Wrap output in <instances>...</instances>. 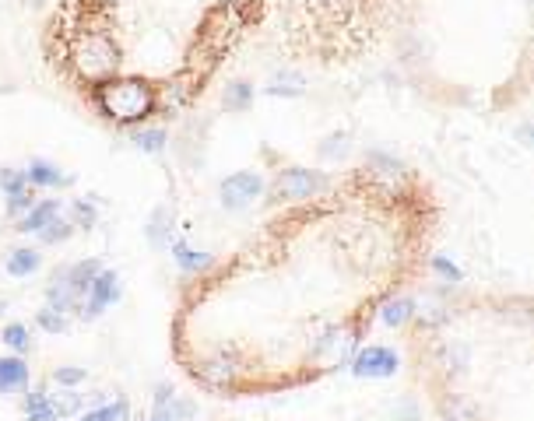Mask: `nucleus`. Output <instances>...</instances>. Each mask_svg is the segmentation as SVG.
Segmentation results:
<instances>
[{"mask_svg": "<svg viewBox=\"0 0 534 421\" xmlns=\"http://www.w3.org/2000/svg\"><path fill=\"white\" fill-rule=\"evenodd\" d=\"M92 99L106 120L123 123V127L148 120L155 113V106H159V95L145 78H109L102 85H95Z\"/></svg>", "mask_w": 534, "mask_h": 421, "instance_id": "obj_1", "label": "nucleus"}, {"mask_svg": "<svg viewBox=\"0 0 534 421\" xmlns=\"http://www.w3.org/2000/svg\"><path fill=\"white\" fill-rule=\"evenodd\" d=\"M71 67L78 71L81 81L102 85L120 71V46L106 32H85L71 43Z\"/></svg>", "mask_w": 534, "mask_h": 421, "instance_id": "obj_2", "label": "nucleus"}, {"mask_svg": "<svg viewBox=\"0 0 534 421\" xmlns=\"http://www.w3.org/2000/svg\"><path fill=\"white\" fill-rule=\"evenodd\" d=\"M352 372L359 379H390L397 369H401V358H397L394 348L387 344H366L352 355Z\"/></svg>", "mask_w": 534, "mask_h": 421, "instance_id": "obj_3", "label": "nucleus"}, {"mask_svg": "<svg viewBox=\"0 0 534 421\" xmlns=\"http://www.w3.org/2000/svg\"><path fill=\"white\" fill-rule=\"evenodd\" d=\"M260 193H264V179L257 172H236L218 186V200H222L225 211H246V207L257 204Z\"/></svg>", "mask_w": 534, "mask_h": 421, "instance_id": "obj_4", "label": "nucleus"}, {"mask_svg": "<svg viewBox=\"0 0 534 421\" xmlns=\"http://www.w3.org/2000/svg\"><path fill=\"white\" fill-rule=\"evenodd\" d=\"M324 186H327V179L320 176L317 169H303V165H292V169H285L282 176L275 179V193L282 200H310V197H317Z\"/></svg>", "mask_w": 534, "mask_h": 421, "instance_id": "obj_5", "label": "nucleus"}, {"mask_svg": "<svg viewBox=\"0 0 534 421\" xmlns=\"http://www.w3.org/2000/svg\"><path fill=\"white\" fill-rule=\"evenodd\" d=\"M116 299H120V274H116V271H106V267H102V271L95 274L92 288H88L85 309H81V316H85V320H95V316L106 313V309L113 306Z\"/></svg>", "mask_w": 534, "mask_h": 421, "instance_id": "obj_6", "label": "nucleus"}, {"mask_svg": "<svg viewBox=\"0 0 534 421\" xmlns=\"http://www.w3.org/2000/svg\"><path fill=\"white\" fill-rule=\"evenodd\" d=\"M57 218H60V200L57 197L36 200V204L18 218V232H25V236H39V232H43L50 222H57Z\"/></svg>", "mask_w": 534, "mask_h": 421, "instance_id": "obj_7", "label": "nucleus"}, {"mask_svg": "<svg viewBox=\"0 0 534 421\" xmlns=\"http://www.w3.org/2000/svg\"><path fill=\"white\" fill-rule=\"evenodd\" d=\"M25 183L29 186H43V190H57V186H71L74 179L67 176V172H60V165L46 162V158H32L29 165H25Z\"/></svg>", "mask_w": 534, "mask_h": 421, "instance_id": "obj_8", "label": "nucleus"}, {"mask_svg": "<svg viewBox=\"0 0 534 421\" xmlns=\"http://www.w3.org/2000/svg\"><path fill=\"white\" fill-rule=\"evenodd\" d=\"M197 376H201V383L215 386V390H222V386H232L239 376V365L232 362L229 355H215V358H204L201 365H197Z\"/></svg>", "mask_w": 534, "mask_h": 421, "instance_id": "obj_9", "label": "nucleus"}, {"mask_svg": "<svg viewBox=\"0 0 534 421\" xmlns=\"http://www.w3.org/2000/svg\"><path fill=\"white\" fill-rule=\"evenodd\" d=\"M102 271V264L99 260H78V264H71V267H60V278H64V285L71 288V295L74 299H85L88 295V288H92V281H95V274Z\"/></svg>", "mask_w": 534, "mask_h": 421, "instance_id": "obj_10", "label": "nucleus"}, {"mask_svg": "<svg viewBox=\"0 0 534 421\" xmlns=\"http://www.w3.org/2000/svg\"><path fill=\"white\" fill-rule=\"evenodd\" d=\"M39 267H43V253H39L36 246H18V250H11L8 260H4V271H8L11 278H29Z\"/></svg>", "mask_w": 534, "mask_h": 421, "instance_id": "obj_11", "label": "nucleus"}, {"mask_svg": "<svg viewBox=\"0 0 534 421\" xmlns=\"http://www.w3.org/2000/svg\"><path fill=\"white\" fill-rule=\"evenodd\" d=\"M29 362H22V358H0V393H15L22 390V386H29Z\"/></svg>", "mask_w": 534, "mask_h": 421, "instance_id": "obj_12", "label": "nucleus"}, {"mask_svg": "<svg viewBox=\"0 0 534 421\" xmlns=\"http://www.w3.org/2000/svg\"><path fill=\"white\" fill-rule=\"evenodd\" d=\"M173 211L169 207H159L152 215V222H148V243L155 246V250H169L173 246Z\"/></svg>", "mask_w": 534, "mask_h": 421, "instance_id": "obj_13", "label": "nucleus"}, {"mask_svg": "<svg viewBox=\"0 0 534 421\" xmlns=\"http://www.w3.org/2000/svg\"><path fill=\"white\" fill-rule=\"evenodd\" d=\"M380 320H383V327H390V330L405 327L408 320H415V302L412 299H390V302H383Z\"/></svg>", "mask_w": 534, "mask_h": 421, "instance_id": "obj_14", "label": "nucleus"}, {"mask_svg": "<svg viewBox=\"0 0 534 421\" xmlns=\"http://www.w3.org/2000/svg\"><path fill=\"white\" fill-rule=\"evenodd\" d=\"M169 253H173L176 267H180L183 274H197V271H204V267L211 264L208 253L194 250V246H187V243H173V246H169Z\"/></svg>", "mask_w": 534, "mask_h": 421, "instance_id": "obj_15", "label": "nucleus"}, {"mask_svg": "<svg viewBox=\"0 0 534 421\" xmlns=\"http://www.w3.org/2000/svg\"><path fill=\"white\" fill-rule=\"evenodd\" d=\"M306 92V78L299 71H282L271 78L267 85V95H282V99H296V95Z\"/></svg>", "mask_w": 534, "mask_h": 421, "instance_id": "obj_16", "label": "nucleus"}, {"mask_svg": "<svg viewBox=\"0 0 534 421\" xmlns=\"http://www.w3.org/2000/svg\"><path fill=\"white\" fill-rule=\"evenodd\" d=\"M222 102L229 113H243V109L253 106V85H246V81H232V85H225Z\"/></svg>", "mask_w": 534, "mask_h": 421, "instance_id": "obj_17", "label": "nucleus"}, {"mask_svg": "<svg viewBox=\"0 0 534 421\" xmlns=\"http://www.w3.org/2000/svg\"><path fill=\"white\" fill-rule=\"evenodd\" d=\"M46 404L53 407L57 418H71V414H81V393H74V390L46 393Z\"/></svg>", "mask_w": 534, "mask_h": 421, "instance_id": "obj_18", "label": "nucleus"}, {"mask_svg": "<svg viewBox=\"0 0 534 421\" xmlns=\"http://www.w3.org/2000/svg\"><path fill=\"white\" fill-rule=\"evenodd\" d=\"M127 418H130L127 400H113V404L92 407V411L81 414V421H127Z\"/></svg>", "mask_w": 534, "mask_h": 421, "instance_id": "obj_19", "label": "nucleus"}, {"mask_svg": "<svg viewBox=\"0 0 534 421\" xmlns=\"http://www.w3.org/2000/svg\"><path fill=\"white\" fill-rule=\"evenodd\" d=\"M166 130H159V127H148V130H138L134 134V148L138 151H145V155H159L162 148H166Z\"/></svg>", "mask_w": 534, "mask_h": 421, "instance_id": "obj_20", "label": "nucleus"}, {"mask_svg": "<svg viewBox=\"0 0 534 421\" xmlns=\"http://www.w3.org/2000/svg\"><path fill=\"white\" fill-rule=\"evenodd\" d=\"M0 341L8 344L11 351H18V355L32 348V334H29V327H25V323H8V327L0 330Z\"/></svg>", "mask_w": 534, "mask_h": 421, "instance_id": "obj_21", "label": "nucleus"}, {"mask_svg": "<svg viewBox=\"0 0 534 421\" xmlns=\"http://www.w3.org/2000/svg\"><path fill=\"white\" fill-rule=\"evenodd\" d=\"M440 414H443V421H478L475 407H471L468 400H461V397L443 400V404H440Z\"/></svg>", "mask_w": 534, "mask_h": 421, "instance_id": "obj_22", "label": "nucleus"}, {"mask_svg": "<svg viewBox=\"0 0 534 421\" xmlns=\"http://www.w3.org/2000/svg\"><path fill=\"white\" fill-rule=\"evenodd\" d=\"M99 222V211H95L92 200H74L71 204V225L74 229H92Z\"/></svg>", "mask_w": 534, "mask_h": 421, "instance_id": "obj_23", "label": "nucleus"}, {"mask_svg": "<svg viewBox=\"0 0 534 421\" xmlns=\"http://www.w3.org/2000/svg\"><path fill=\"white\" fill-rule=\"evenodd\" d=\"M36 323L46 330V334H64L67 327H71V320H67V313H57V309H39V316H36Z\"/></svg>", "mask_w": 534, "mask_h": 421, "instance_id": "obj_24", "label": "nucleus"}, {"mask_svg": "<svg viewBox=\"0 0 534 421\" xmlns=\"http://www.w3.org/2000/svg\"><path fill=\"white\" fill-rule=\"evenodd\" d=\"M74 236V225L64 222V218H57V222H50L43 232H39V239H43L46 246H57V243H67V239Z\"/></svg>", "mask_w": 534, "mask_h": 421, "instance_id": "obj_25", "label": "nucleus"}, {"mask_svg": "<svg viewBox=\"0 0 534 421\" xmlns=\"http://www.w3.org/2000/svg\"><path fill=\"white\" fill-rule=\"evenodd\" d=\"M390 421H422V407L412 397H401L390 404Z\"/></svg>", "mask_w": 534, "mask_h": 421, "instance_id": "obj_26", "label": "nucleus"}, {"mask_svg": "<svg viewBox=\"0 0 534 421\" xmlns=\"http://www.w3.org/2000/svg\"><path fill=\"white\" fill-rule=\"evenodd\" d=\"M32 204H36V197H32V186H25V190H18V193H8V215L11 218H22Z\"/></svg>", "mask_w": 534, "mask_h": 421, "instance_id": "obj_27", "label": "nucleus"}, {"mask_svg": "<svg viewBox=\"0 0 534 421\" xmlns=\"http://www.w3.org/2000/svg\"><path fill=\"white\" fill-rule=\"evenodd\" d=\"M85 376H88V372H85V369H78V365H64V369L53 372V383L64 386V390H74V386L85 383Z\"/></svg>", "mask_w": 534, "mask_h": 421, "instance_id": "obj_28", "label": "nucleus"}, {"mask_svg": "<svg viewBox=\"0 0 534 421\" xmlns=\"http://www.w3.org/2000/svg\"><path fill=\"white\" fill-rule=\"evenodd\" d=\"M348 148H352V144H348V134H331L324 144H320V155L324 158H345Z\"/></svg>", "mask_w": 534, "mask_h": 421, "instance_id": "obj_29", "label": "nucleus"}, {"mask_svg": "<svg viewBox=\"0 0 534 421\" xmlns=\"http://www.w3.org/2000/svg\"><path fill=\"white\" fill-rule=\"evenodd\" d=\"M0 186H4V193H18L25 190V172L22 169H0Z\"/></svg>", "mask_w": 534, "mask_h": 421, "instance_id": "obj_30", "label": "nucleus"}, {"mask_svg": "<svg viewBox=\"0 0 534 421\" xmlns=\"http://www.w3.org/2000/svg\"><path fill=\"white\" fill-rule=\"evenodd\" d=\"M433 271L440 274V278H447V281H461V267L450 264L447 257H433Z\"/></svg>", "mask_w": 534, "mask_h": 421, "instance_id": "obj_31", "label": "nucleus"}, {"mask_svg": "<svg viewBox=\"0 0 534 421\" xmlns=\"http://www.w3.org/2000/svg\"><path fill=\"white\" fill-rule=\"evenodd\" d=\"M46 404V390L39 386V390H32V393H25V400H22V407L25 411H36V407H43Z\"/></svg>", "mask_w": 534, "mask_h": 421, "instance_id": "obj_32", "label": "nucleus"}, {"mask_svg": "<svg viewBox=\"0 0 534 421\" xmlns=\"http://www.w3.org/2000/svg\"><path fill=\"white\" fill-rule=\"evenodd\" d=\"M25 421H60V418L53 414L50 404H43V407H36V411H25Z\"/></svg>", "mask_w": 534, "mask_h": 421, "instance_id": "obj_33", "label": "nucleus"}, {"mask_svg": "<svg viewBox=\"0 0 534 421\" xmlns=\"http://www.w3.org/2000/svg\"><path fill=\"white\" fill-rule=\"evenodd\" d=\"M4 313H8V302H4V299H0V316H4Z\"/></svg>", "mask_w": 534, "mask_h": 421, "instance_id": "obj_34", "label": "nucleus"}, {"mask_svg": "<svg viewBox=\"0 0 534 421\" xmlns=\"http://www.w3.org/2000/svg\"><path fill=\"white\" fill-rule=\"evenodd\" d=\"M152 421H166V418H159V414H155V418H152Z\"/></svg>", "mask_w": 534, "mask_h": 421, "instance_id": "obj_35", "label": "nucleus"}, {"mask_svg": "<svg viewBox=\"0 0 534 421\" xmlns=\"http://www.w3.org/2000/svg\"><path fill=\"white\" fill-rule=\"evenodd\" d=\"M106 4H113V0H106Z\"/></svg>", "mask_w": 534, "mask_h": 421, "instance_id": "obj_36", "label": "nucleus"}]
</instances>
